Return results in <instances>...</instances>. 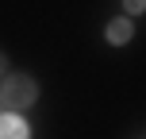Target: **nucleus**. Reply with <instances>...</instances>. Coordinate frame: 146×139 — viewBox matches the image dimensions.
I'll return each mask as SVG.
<instances>
[{"mask_svg":"<svg viewBox=\"0 0 146 139\" xmlns=\"http://www.w3.org/2000/svg\"><path fill=\"white\" fill-rule=\"evenodd\" d=\"M4 70H8V58H4V54H0V73H4Z\"/></svg>","mask_w":146,"mask_h":139,"instance_id":"obj_5","label":"nucleus"},{"mask_svg":"<svg viewBox=\"0 0 146 139\" xmlns=\"http://www.w3.org/2000/svg\"><path fill=\"white\" fill-rule=\"evenodd\" d=\"M123 4H127V12H131V15H139V12H142V4H146V0H123Z\"/></svg>","mask_w":146,"mask_h":139,"instance_id":"obj_4","label":"nucleus"},{"mask_svg":"<svg viewBox=\"0 0 146 139\" xmlns=\"http://www.w3.org/2000/svg\"><path fill=\"white\" fill-rule=\"evenodd\" d=\"M127 39H131V23H127V19H111V23H108V43L123 46Z\"/></svg>","mask_w":146,"mask_h":139,"instance_id":"obj_3","label":"nucleus"},{"mask_svg":"<svg viewBox=\"0 0 146 139\" xmlns=\"http://www.w3.org/2000/svg\"><path fill=\"white\" fill-rule=\"evenodd\" d=\"M35 97H38L35 81L23 77V73H12V77L4 81V97H0V101H4L12 112H19V108H27V104H35Z\"/></svg>","mask_w":146,"mask_h":139,"instance_id":"obj_1","label":"nucleus"},{"mask_svg":"<svg viewBox=\"0 0 146 139\" xmlns=\"http://www.w3.org/2000/svg\"><path fill=\"white\" fill-rule=\"evenodd\" d=\"M27 124H23L15 112H8V116H0V139H27Z\"/></svg>","mask_w":146,"mask_h":139,"instance_id":"obj_2","label":"nucleus"}]
</instances>
